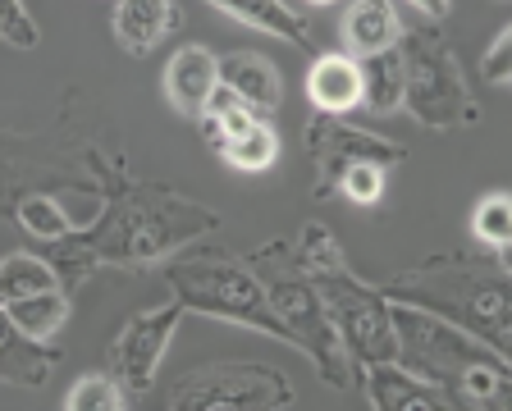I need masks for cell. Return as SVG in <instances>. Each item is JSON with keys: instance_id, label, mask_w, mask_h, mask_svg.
<instances>
[{"instance_id": "obj_11", "label": "cell", "mask_w": 512, "mask_h": 411, "mask_svg": "<svg viewBox=\"0 0 512 411\" xmlns=\"http://www.w3.org/2000/svg\"><path fill=\"white\" fill-rule=\"evenodd\" d=\"M362 393L375 411H444L458 407L444 384L426 380L421 370L403 361H366L362 366Z\"/></svg>"}, {"instance_id": "obj_28", "label": "cell", "mask_w": 512, "mask_h": 411, "mask_svg": "<svg viewBox=\"0 0 512 411\" xmlns=\"http://www.w3.org/2000/svg\"><path fill=\"white\" fill-rule=\"evenodd\" d=\"M480 74H485V83H494V87H503L512 78V28L494 32L490 51L480 55Z\"/></svg>"}, {"instance_id": "obj_14", "label": "cell", "mask_w": 512, "mask_h": 411, "mask_svg": "<svg viewBox=\"0 0 512 411\" xmlns=\"http://www.w3.org/2000/svg\"><path fill=\"white\" fill-rule=\"evenodd\" d=\"M55 352L42 338H28L10 320L5 302H0V384H19V389H42L51 380Z\"/></svg>"}, {"instance_id": "obj_20", "label": "cell", "mask_w": 512, "mask_h": 411, "mask_svg": "<svg viewBox=\"0 0 512 411\" xmlns=\"http://www.w3.org/2000/svg\"><path fill=\"white\" fill-rule=\"evenodd\" d=\"M362 64V106L375 115H389V110L403 106V51L389 46V51L366 55Z\"/></svg>"}, {"instance_id": "obj_30", "label": "cell", "mask_w": 512, "mask_h": 411, "mask_svg": "<svg viewBox=\"0 0 512 411\" xmlns=\"http://www.w3.org/2000/svg\"><path fill=\"white\" fill-rule=\"evenodd\" d=\"M307 5H334V0H307Z\"/></svg>"}, {"instance_id": "obj_22", "label": "cell", "mask_w": 512, "mask_h": 411, "mask_svg": "<svg viewBox=\"0 0 512 411\" xmlns=\"http://www.w3.org/2000/svg\"><path fill=\"white\" fill-rule=\"evenodd\" d=\"M42 288H60V274L51 270V261H46V256L10 252L5 261H0V302L42 293Z\"/></svg>"}, {"instance_id": "obj_8", "label": "cell", "mask_w": 512, "mask_h": 411, "mask_svg": "<svg viewBox=\"0 0 512 411\" xmlns=\"http://www.w3.org/2000/svg\"><path fill=\"white\" fill-rule=\"evenodd\" d=\"M298 402L293 384L275 366H252V361H215L179 375L165 398L174 411H284Z\"/></svg>"}, {"instance_id": "obj_9", "label": "cell", "mask_w": 512, "mask_h": 411, "mask_svg": "<svg viewBox=\"0 0 512 411\" xmlns=\"http://www.w3.org/2000/svg\"><path fill=\"white\" fill-rule=\"evenodd\" d=\"M183 306L179 297L151 306V311H138L119 329V338L110 343V375L124 384V393H147L151 380H156L160 361L174 343V329H179Z\"/></svg>"}, {"instance_id": "obj_29", "label": "cell", "mask_w": 512, "mask_h": 411, "mask_svg": "<svg viewBox=\"0 0 512 411\" xmlns=\"http://www.w3.org/2000/svg\"><path fill=\"white\" fill-rule=\"evenodd\" d=\"M407 5H416V10L430 14V19H444L448 14V0H407Z\"/></svg>"}, {"instance_id": "obj_4", "label": "cell", "mask_w": 512, "mask_h": 411, "mask_svg": "<svg viewBox=\"0 0 512 411\" xmlns=\"http://www.w3.org/2000/svg\"><path fill=\"white\" fill-rule=\"evenodd\" d=\"M247 265H252L256 279L266 284L270 306H275V316L284 320V329H288V343L307 352L311 366H316V375L325 384L348 389L352 384V361H348V352H343L339 329H334V320H330V311H325V302H320V293L311 288L307 274H302L298 256H293V243L275 238V243H266L261 252H252Z\"/></svg>"}, {"instance_id": "obj_18", "label": "cell", "mask_w": 512, "mask_h": 411, "mask_svg": "<svg viewBox=\"0 0 512 411\" xmlns=\"http://www.w3.org/2000/svg\"><path fill=\"white\" fill-rule=\"evenodd\" d=\"M211 10L238 19L243 28H256L266 37H279V42H293L302 51H311V28L288 0H206Z\"/></svg>"}, {"instance_id": "obj_7", "label": "cell", "mask_w": 512, "mask_h": 411, "mask_svg": "<svg viewBox=\"0 0 512 411\" xmlns=\"http://www.w3.org/2000/svg\"><path fill=\"white\" fill-rule=\"evenodd\" d=\"M389 320H394V338H398V361L421 370L426 380L444 384L448 393L471 366H508V352H494L490 343H480L476 334L458 329L453 320L435 316L426 306L389 302Z\"/></svg>"}, {"instance_id": "obj_31", "label": "cell", "mask_w": 512, "mask_h": 411, "mask_svg": "<svg viewBox=\"0 0 512 411\" xmlns=\"http://www.w3.org/2000/svg\"><path fill=\"white\" fill-rule=\"evenodd\" d=\"M0 197H5V183H0Z\"/></svg>"}, {"instance_id": "obj_3", "label": "cell", "mask_w": 512, "mask_h": 411, "mask_svg": "<svg viewBox=\"0 0 512 411\" xmlns=\"http://www.w3.org/2000/svg\"><path fill=\"white\" fill-rule=\"evenodd\" d=\"M302 274L311 279V288L320 293L325 311H330L339 343L348 352L352 366L366 361H398V338H394V320H389V297L375 284H366L362 274L348 265L339 238L320 224H307L293 247Z\"/></svg>"}, {"instance_id": "obj_26", "label": "cell", "mask_w": 512, "mask_h": 411, "mask_svg": "<svg viewBox=\"0 0 512 411\" xmlns=\"http://www.w3.org/2000/svg\"><path fill=\"white\" fill-rule=\"evenodd\" d=\"M384 174H389V169L375 165V160H357V165H348L339 174V188L334 192H343L352 206H375V201L384 197Z\"/></svg>"}, {"instance_id": "obj_13", "label": "cell", "mask_w": 512, "mask_h": 411, "mask_svg": "<svg viewBox=\"0 0 512 411\" xmlns=\"http://www.w3.org/2000/svg\"><path fill=\"white\" fill-rule=\"evenodd\" d=\"M307 101L320 115H348L362 110V64L348 51H330L311 60L307 74Z\"/></svg>"}, {"instance_id": "obj_19", "label": "cell", "mask_w": 512, "mask_h": 411, "mask_svg": "<svg viewBox=\"0 0 512 411\" xmlns=\"http://www.w3.org/2000/svg\"><path fill=\"white\" fill-rule=\"evenodd\" d=\"M5 311H10V320L23 329L28 338H55L64 329V320H69V311H74V297L64 293V288H42V293H28V297H14V302H5Z\"/></svg>"}, {"instance_id": "obj_6", "label": "cell", "mask_w": 512, "mask_h": 411, "mask_svg": "<svg viewBox=\"0 0 512 411\" xmlns=\"http://www.w3.org/2000/svg\"><path fill=\"white\" fill-rule=\"evenodd\" d=\"M403 106L416 124L426 128H458L476 124L480 106L467 87L458 55L439 42L435 32H403Z\"/></svg>"}, {"instance_id": "obj_24", "label": "cell", "mask_w": 512, "mask_h": 411, "mask_svg": "<svg viewBox=\"0 0 512 411\" xmlns=\"http://www.w3.org/2000/svg\"><path fill=\"white\" fill-rule=\"evenodd\" d=\"M19 224L37 238V243H55L64 233H74V220L64 215V206L46 192H32V197L19 201Z\"/></svg>"}, {"instance_id": "obj_17", "label": "cell", "mask_w": 512, "mask_h": 411, "mask_svg": "<svg viewBox=\"0 0 512 411\" xmlns=\"http://www.w3.org/2000/svg\"><path fill=\"white\" fill-rule=\"evenodd\" d=\"M220 83L234 87L256 119H270L279 110V69L256 51H234L220 60Z\"/></svg>"}, {"instance_id": "obj_1", "label": "cell", "mask_w": 512, "mask_h": 411, "mask_svg": "<svg viewBox=\"0 0 512 411\" xmlns=\"http://www.w3.org/2000/svg\"><path fill=\"white\" fill-rule=\"evenodd\" d=\"M220 229V215L202 201L170 192L160 183H115L101 215L87 229H74L46 243V261L60 274V288L74 293L101 265H151L192 247Z\"/></svg>"}, {"instance_id": "obj_2", "label": "cell", "mask_w": 512, "mask_h": 411, "mask_svg": "<svg viewBox=\"0 0 512 411\" xmlns=\"http://www.w3.org/2000/svg\"><path fill=\"white\" fill-rule=\"evenodd\" d=\"M389 302L426 306L435 316L453 320L458 329L476 334L494 352H508L512 343V293L503 265H480L467 256H435L380 288Z\"/></svg>"}, {"instance_id": "obj_25", "label": "cell", "mask_w": 512, "mask_h": 411, "mask_svg": "<svg viewBox=\"0 0 512 411\" xmlns=\"http://www.w3.org/2000/svg\"><path fill=\"white\" fill-rule=\"evenodd\" d=\"M128 393L115 375H83L74 389L64 393V411H124Z\"/></svg>"}, {"instance_id": "obj_16", "label": "cell", "mask_w": 512, "mask_h": 411, "mask_svg": "<svg viewBox=\"0 0 512 411\" xmlns=\"http://www.w3.org/2000/svg\"><path fill=\"white\" fill-rule=\"evenodd\" d=\"M403 37V19H398L394 0H352L343 14V46L352 60H366L375 51H389Z\"/></svg>"}, {"instance_id": "obj_10", "label": "cell", "mask_w": 512, "mask_h": 411, "mask_svg": "<svg viewBox=\"0 0 512 411\" xmlns=\"http://www.w3.org/2000/svg\"><path fill=\"white\" fill-rule=\"evenodd\" d=\"M307 147H311V169H316V197H330V192L339 188V174L348 165H357V160H375V165L394 169V165H403V156H407L389 137L352 128V124H343L339 115L311 119Z\"/></svg>"}, {"instance_id": "obj_21", "label": "cell", "mask_w": 512, "mask_h": 411, "mask_svg": "<svg viewBox=\"0 0 512 411\" xmlns=\"http://www.w3.org/2000/svg\"><path fill=\"white\" fill-rule=\"evenodd\" d=\"M275 156H279V137L266 119H256L243 133L224 137V147H220V160L229 169H238V174H261V169L275 165Z\"/></svg>"}, {"instance_id": "obj_12", "label": "cell", "mask_w": 512, "mask_h": 411, "mask_svg": "<svg viewBox=\"0 0 512 411\" xmlns=\"http://www.w3.org/2000/svg\"><path fill=\"white\" fill-rule=\"evenodd\" d=\"M215 83H220V60L206 46H183L165 64V96H170V106L179 115H192V119L202 115Z\"/></svg>"}, {"instance_id": "obj_23", "label": "cell", "mask_w": 512, "mask_h": 411, "mask_svg": "<svg viewBox=\"0 0 512 411\" xmlns=\"http://www.w3.org/2000/svg\"><path fill=\"white\" fill-rule=\"evenodd\" d=\"M471 233H476V243L494 247V252H508L512 243V201L503 192H490V197L476 201V211H471Z\"/></svg>"}, {"instance_id": "obj_27", "label": "cell", "mask_w": 512, "mask_h": 411, "mask_svg": "<svg viewBox=\"0 0 512 411\" xmlns=\"http://www.w3.org/2000/svg\"><path fill=\"white\" fill-rule=\"evenodd\" d=\"M0 42L19 46V51H32L42 42V28H37V19L28 14L23 0H0Z\"/></svg>"}, {"instance_id": "obj_15", "label": "cell", "mask_w": 512, "mask_h": 411, "mask_svg": "<svg viewBox=\"0 0 512 411\" xmlns=\"http://www.w3.org/2000/svg\"><path fill=\"white\" fill-rule=\"evenodd\" d=\"M110 28L128 55H147L160 46L165 32L179 28V10H174V0H115Z\"/></svg>"}, {"instance_id": "obj_5", "label": "cell", "mask_w": 512, "mask_h": 411, "mask_svg": "<svg viewBox=\"0 0 512 411\" xmlns=\"http://www.w3.org/2000/svg\"><path fill=\"white\" fill-rule=\"evenodd\" d=\"M165 284L174 288L183 311H202L211 320H229V325H243L288 343L284 320L275 316L266 284L256 279V270L247 261H234V256H174L165 265Z\"/></svg>"}]
</instances>
